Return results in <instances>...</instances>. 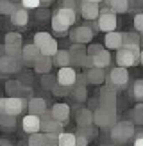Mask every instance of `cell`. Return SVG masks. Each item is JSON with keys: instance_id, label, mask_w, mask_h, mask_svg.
<instances>
[{"instance_id": "cell-10", "label": "cell", "mask_w": 143, "mask_h": 146, "mask_svg": "<svg viewBox=\"0 0 143 146\" xmlns=\"http://www.w3.org/2000/svg\"><path fill=\"white\" fill-rule=\"evenodd\" d=\"M77 77H79V73L72 66L59 68V71H57V82L61 86H66V87H74L77 84Z\"/></svg>"}, {"instance_id": "cell-48", "label": "cell", "mask_w": 143, "mask_h": 146, "mask_svg": "<svg viewBox=\"0 0 143 146\" xmlns=\"http://www.w3.org/2000/svg\"><path fill=\"white\" fill-rule=\"evenodd\" d=\"M88 137L86 135H82V134H79L77 132V143H75V146H88Z\"/></svg>"}, {"instance_id": "cell-49", "label": "cell", "mask_w": 143, "mask_h": 146, "mask_svg": "<svg viewBox=\"0 0 143 146\" xmlns=\"http://www.w3.org/2000/svg\"><path fill=\"white\" fill-rule=\"evenodd\" d=\"M50 16H52V14H50V11L47 9H38V20H48Z\"/></svg>"}, {"instance_id": "cell-31", "label": "cell", "mask_w": 143, "mask_h": 146, "mask_svg": "<svg viewBox=\"0 0 143 146\" xmlns=\"http://www.w3.org/2000/svg\"><path fill=\"white\" fill-rule=\"evenodd\" d=\"M131 121L134 125H143V102L136 104L131 111Z\"/></svg>"}, {"instance_id": "cell-20", "label": "cell", "mask_w": 143, "mask_h": 146, "mask_svg": "<svg viewBox=\"0 0 143 146\" xmlns=\"http://www.w3.org/2000/svg\"><path fill=\"white\" fill-rule=\"evenodd\" d=\"M11 23L16 27H25L29 23V13L25 7H16V11L11 14Z\"/></svg>"}, {"instance_id": "cell-47", "label": "cell", "mask_w": 143, "mask_h": 146, "mask_svg": "<svg viewBox=\"0 0 143 146\" xmlns=\"http://www.w3.org/2000/svg\"><path fill=\"white\" fill-rule=\"evenodd\" d=\"M102 46H100V45H90L88 46V55H91V57H95L97 54H100V52H102Z\"/></svg>"}, {"instance_id": "cell-36", "label": "cell", "mask_w": 143, "mask_h": 146, "mask_svg": "<svg viewBox=\"0 0 143 146\" xmlns=\"http://www.w3.org/2000/svg\"><path fill=\"white\" fill-rule=\"evenodd\" d=\"M132 96L138 102H143V78L134 80V84H132Z\"/></svg>"}, {"instance_id": "cell-34", "label": "cell", "mask_w": 143, "mask_h": 146, "mask_svg": "<svg viewBox=\"0 0 143 146\" xmlns=\"http://www.w3.org/2000/svg\"><path fill=\"white\" fill-rule=\"evenodd\" d=\"M23 38L20 32H7L5 34V45H14V46H23Z\"/></svg>"}, {"instance_id": "cell-19", "label": "cell", "mask_w": 143, "mask_h": 146, "mask_svg": "<svg viewBox=\"0 0 143 146\" xmlns=\"http://www.w3.org/2000/svg\"><path fill=\"white\" fill-rule=\"evenodd\" d=\"M54 66V59L52 57H47V55H41L34 64V71L39 73V75H48L50 70Z\"/></svg>"}, {"instance_id": "cell-51", "label": "cell", "mask_w": 143, "mask_h": 146, "mask_svg": "<svg viewBox=\"0 0 143 146\" xmlns=\"http://www.w3.org/2000/svg\"><path fill=\"white\" fill-rule=\"evenodd\" d=\"M136 132H138V130H136ZM134 146H143V132H138V134H136Z\"/></svg>"}, {"instance_id": "cell-32", "label": "cell", "mask_w": 143, "mask_h": 146, "mask_svg": "<svg viewBox=\"0 0 143 146\" xmlns=\"http://www.w3.org/2000/svg\"><path fill=\"white\" fill-rule=\"evenodd\" d=\"M75 143H77V134L72 132L59 134V146H75Z\"/></svg>"}, {"instance_id": "cell-30", "label": "cell", "mask_w": 143, "mask_h": 146, "mask_svg": "<svg viewBox=\"0 0 143 146\" xmlns=\"http://www.w3.org/2000/svg\"><path fill=\"white\" fill-rule=\"evenodd\" d=\"M2 55H11L14 59L23 62V46H14V45H4V54Z\"/></svg>"}, {"instance_id": "cell-57", "label": "cell", "mask_w": 143, "mask_h": 146, "mask_svg": "<svg viewBox=\"0 0 143 146\" xmlns=\"http://www.w3.org/2000/svg\"><path fill=\"white\" fill-rule=\"evenodd\" d=\"M106 146H120V144H106Z\"/></svg>"}, {"instance_id": "cell-3", "label": "cell", "mask_w": 143, "mask_h": 146, "mask_svg": "<svg viewBox=\"0 0 143 146\" xmlns=\"http://www.w3.org/2000/svg\"><path fill=\"white\" fill-rule=\"evenodd\" d=\"M27 107H29V100L23 98V96H5V98H0V112H2V114L20 116Z\"/></svg>"}, {"instance_id": "cell-38", "label": "cell", "mask_w": 143, "mask_h": 146, "mask_svg": "<svg viewBox=\"0 0 143 146\" xmlns=\"http://www.w3.org/2000/svg\"><path fill=\"white\" fill-rule=\"evenodd\" d=\"M0 125L4 128H13L16 125V116H11V114H2L0 112Z\"/></svg>"}, {"instance_id": "cell-46", "label": "cell", "mask_w": 143, "mask_h": 146, "mask_svg": "<svg viewBox=\"0 0 143 146\" xmlns=\"http://www.w3.org/2000/svg\"><path fill=\"white\" fill-rule=\"evenodd\" d=\"M79 134L86 135L88 139H93V137H95V128H91V127H84V128H79Z\"/></svg>"}, {"instance_id": "cell-42", "label": "cell", "mask_w": 143, "mask_h": 146, "mask_svg": "<svg viewBox=\"0 0 143 146\" xmlns=\"http://www.w3.org/2000/svg\"><path fill=\"white\" fill-rule=\"evenodd\" d=\"M45 146H59V134H45Z\"/></svg>"}, {"instance_id": "cell-35", "label": "cell", "mask_w": 143, "mask_h": 146, "mask_svg": "<svg viewBox=\"0 0 143 146\" xmlns=\"http://www.w3.org/2000/svg\"><path fill=\"white\" fill-rule=\"evenodd\" d=\"M16 4L11 2V0H0V13L2 14H7V16H11V14L16 11Z\"/></svg>"}, {"instance_id": "cell-11", "label": "cell", "mask_w": 143, "mask_h": 146, "mask_svg": "<svg viewBox=\"0 0 143 146\" xmlns=\"http://www.w3.org/2000/svg\"><path fill=\"white\" fill-rule=\"evenodd\" d=\"M23 66V62L14 59L11 55H2L0 57V71L4 73V75H11V73H18L20 68Z\"/></svg>"}, {"instance_id": "cell-25", "label": "cell", "mask_w": 143, "mask_h": 146, "mask_svg": "<svg viewBox=\"0 0 143 146\" xmlns=\"http://www.w3.org/2000/svg\"><path fill=\"white\" fill-rule=\"evenodd\" d=\"M111 64V52L109 50H102L100 54H97L95 57H93V68H100V70H104L107 68Z\"/></svg>"}, {"instance_id": "cell-17", "label": "cell", "mask_w": 143, "mask_h": 146, "mask_svg": "<svg viewBox=\"0 0 143 146\" xmlns=\"http://www.w3.org/2000/svg\"><path fill=\"white\" fill-rule=\"evenodd\" d=\"M54 14L63 21V23H66L68 27H72V25L75 23V20H77L75 9H70V7H59V9H57Z\"/></svg>"}, {"instance_id": "cell-9", "label": "cell", "mask_w": 143, "mask_h": 146, "mask_svg": "<svg viewBox=\"0 0 143 146\" xmlns=\"http://www.w3.org/2000/svg\"><path fill=\"white\" fill-rule=\"evenodd\" d=\"M98 102L102 107H107V109H116V89L107 84L106 87H102L100 91V96H98Z\"/></svg>"}, {"instance_id": "cell-8", "label": "cell", "mask_w": 143, "mask_h": 146, "mask_svg": "<svg viewBox=\"0 0 143 146\" xmlns=\"http://www.w3.org/2000/svg\"><path fill=\"white\" fill-rule=\"evenodd\" d=\"M79 9H81V14L84 20H90L93 21L98 18L100 14V5L97 2H93V0H79Z\"/></svg>"}, {"instance_id": "cell-26", "label": "cell", "mask_w": 143, "mask_h": 146, "mask_svg": "<svg viewBox=\"0 0 143 146\" xmlns=\"http://www.w3.org/2000/svg\"><path fill=\"white\" fill-rule=\"evenodd\" d=\"M106 5L109 7L111 11H114L116 14H122V13H127L131 9V2L129 0H104Z\"/></svg>"}, {"instance_id": "cell-50", "label": "cell", "mask_w": 143, "mask_h": 146, "mask_svg": "<svg viewBox=\"0 0 143 146\" xmlns=\"http://www.w3.org/2000/svg\"><path fill=\"white\" fill-rule=\"evenodd\" d=\"M18 80H20V82L23 84V86H31V82H32V77H31V75H21Z\"/></svg>"}, {"instance_id": "cell-12", "label": "cell", "mask_w": 143, "mask_h": 146, "mask_svg": "<svg viewBox=\"0 0 143 146\" xmlns=\"http://www.w3.org/2000/svg\"><path fill=\"white\" fill-rule=\"evenodd\" d=\"M21 128H23V132L29 134V135L41 132V118H39V116L27 114L25 118L21 119Z\"/></svg>"}, {"instance_id": "cell-44", "label": "cell", "mask_w": 143, "mask_h": 146, "mask_svg": "<svg viewBox=\"0 0 143 146\" xmlns=\"http://www.w3.org/2000/svg\"><path fill=\"white\" fill-rule=\"evenodd\" d=\"M52 93L55 94V96H66V94H70L72 91L68 89L66 86H61V84H57V86L54 87V91H52Z\"/></svg>"}, {"instance_id": "cell-23", "label": "cell", "mask_w": 143, "mask_h": 146, "mask_svg": "<svg viewBox=\"0 0 143 146\" xmlns=\"http://www.w3.org/2000/svg\"><path fill=\"white\" fill-rule=\"evenodd\" d=\"M84 75H86V78H88L90 84H95V86L104 84V80H106L104 70H100V68H90V70H86Z\"/></svg>"}, {"instance_id": "cell-29", "label": "cell", "mask_w": 143, "mask_h": 146, "mask_svg": "<svg viewBox=\"0 0 143 146\" xmlns=\"http://www.w3.org/2000/svg\"><path fill=\"white\" fill-rule=\"evenodd\" d=\"M52 41H54V38H52V34H50V32H45V31H43V32H36V34H34V45L38 46L39 50L45 48L47 45H50Z\"/></svg>"}, {"instance_id": "cell-7", "label": "cell", "mask_w": 143, "mask_h": 146, "mask_svg": "<svg viewBox=\"0 0 143 146\" xmlns=\"http://www.w3.org/2000/svg\"><path fill=\"white\" fill-rule=\"evenodd\" d=\"M93 29L88 27V25H81V27H75L74 31L70 32V38L72 41L75 43V45H86V43H90L93 39Z\"/></svg>"}, {"instance_id": "cell-56", "label": "cell", "mask_w": 143, "mask_h": 146, "mask_svg": "<svg viewBox=\"0 0 143 146\" xmlns=\"http://www.w3.org/2000/svg\"><path fill=\"white\" fill-rule=\"evenodd\" d=\"M93 2H97V4H100V2H104V0H93Z\"/></svg>"}, {"instance_id": "cell-45", "label": "cell", "mask_w": 143, "mask_h": 146, "mask_svg": "<svg viewBox=\"0 0 143 146\" xmlns=\"http://www.w3.org/2000/svg\"><path fill=\"white\" fill-rule=\"evenodd\" d=\"M41 5V0H21V7L25 9H38Z\"/></svg>"}, {"instance_id": "cell-15", "label": "cell", "mask_w": 143, "mask_h": 146, "mask_svg": "<svg viewBox=\"0 0 143 146\" xmlns=\"http://www.w3.org/2000/svg\"><path fill=\"white\" fill-rule=\"evenodd\" d=\"M50 111H52L54 118L57 121H61L63 125H66L70 121V105L68 104H54V107Z\"/></svg>"}, {"instance_id": "cell-18", "label": "cell", "mask_w": 143, "mask_h": 146, "mask_svg": "<svg viewBox=\"0 0 143 146\" xmlns=\"http://www.w3.org/2000/svg\"><path fill=\"white\" fill-rule=\"evenodd\" d=\"M29 114H32V116H41L45 114L48 109H47V102L43 100V98H31L29 100Z\"/></svg>"}, {"instance_id": "cell-13", "label": "cell", "mask_w": 143, "mask_h": 146, "mask_svg": "<svg viewBox=\"0 0 143 146\" xmlns=\"http://www.w3.org/2000/svg\"><path fill=\"white\" fill-rule=\"evenodd\" d=\"M41 55H43L41 50L36 46L34 43H32V45H25L23 46V66H32L34 68L36 61H38Z\"/></svg>"}, {"instance_id": "cell-40", "label": "cell", "mask_w": 143, "mask_h": 146, "mask_svg": "<svg viewBox=\"0 0 143 146\" xmlns=\"http://www.w3.org/2000/svg\"><path fill=\"white\" fill-rule=\"evenodd\" d=\"M29 146H45V134L38 132L29 135Z\"/></svg>"}, {"instance_id": "cell-27", "label": "cell", "mask_w": 143, "mask_h": 146, "mask_svg": "<svg viewBox=\"0 0 143 146\" xmlns=\"http://www.w3.org/2000/svg\"><path fill=\"white\" fill-rule=\"evenodd\" d=\"M5 91L9 96H23L25 93V86L20 80H7L5 82Z\"/></svg>"}, {"instance_id": "cell-14", "label": "cell", "mask_w": 143, "mask_h": 146, "mask_svg": "<svg viewBox=\"0 0 143 146\" xmlns=\"http://www.w3.org/2000/svg\"><path fill=\"white\" fill-rule=\"evenodd\" d=\"M104 45L107 50H120L122 46H124V34L122 32H107L106 34V39H104Z\"/></svg>"}, {"instance_id": "cell-2", "label": "cell", "mask_w": 143, "mask_h": 146, "mask_svg": "<svg viewBox=\"0 0 143 146\" xmlns=\"http://www.w3.org/2000/svg\"><path fill=\"white\" fill-rule=\"evenodd\" d=\"M140 55L141 48L140 46H122L116 50V64L120 68H132L136 64H140Z\"/></svg>"}, {"instance_id": "cell-5", "label": "cell", "mask_w": 143, "mask_h": 146, "mask_svg": "<svg viewBox=\"0 0 143 146\" xmlns=\"http://www.w3.org/2000/svg\"><path fill=\"white\" fill-rule=\"evenodd\" d=\"M116 25H118V20H116V13L111 11L109 7L106 9H100V14L97 18V29L102 32H113L116 31Z\"/></svg>"}, {"instance_id": "cell-21", "label": "cell", "mask_w": 143, "mask_h": 146, "mask_svg": "<svg viewBox=\"0 0 143 146\" xmlns=\"http://www.w3.org/2000/svg\"><path fill=\"white\" fill-rule=\"evenodd\" d=\"M52 59H54V66H57V68H68V66H72V54H70V50H59Z\"/></svg>"}, {"instance_id": "cell-22", "label": "cell", "mask_w": 143, "mask_h": 146, "mask_svg": "<svg viewBox=\"0 0 143 146\" xmlns=\"http://www.w3.org/2000/svg\"><path fill=\"white\" fill-rule=\"evenodd\" d=\"M75 121L79 128H84V127H91L93 125V112L90 109H81L77 114H75Z\"/></svg>"}, {"instance_id": "cell-54", "label": "cell", "mask_w": 143, "mask_h": 146, "mask_svg": "<svg viewBox=\"0 0 143 146\" xmlns=\"http://www.w3.org/2000/svg\"><path fill=\"white\" fill-rule=\"evenodd\" d=\"M0 146H14V144H11L9 141H5V139H2V141H0Z\"/></svg>"}, {"instance_id": "cell-52", "label": "cell", "mask_w": 143, "mask_h": 146, "mask_svg": "<svg viewBox=\"0 0 143 146\" xmlns=\"http://www.w3.org/2000/svg\"><path fill=\"white\" fill-rule=\"evenodd\" d=\"M77 2H79V0H63V5L61 7H70V9H74Z\"/></svg>"}, {"instance_id": "cell-28", "label": "cell", "mask_w": 143, "mask_h": 146, "mask_svg": "<svg viewBox=\"0 0 143 146\" xmlns=\"http://www.w3.org/2000/svg\"><path fill=\"white\" fill-rule=\"evenodd\" d=\"M52 31L55 32V36L57 38H64V36L68 34V31H70V27L66 25V23H63V21L55 16V14H52Z\"/></svg>"}, {"instance_id": "cell-37", "label": "cell", "mask_w": 143, "mask_h": 146, "mask_svg": "<svg viewBox=\"0 0 143 146\" xmlns=\"http://www.w3.org/2000/svg\"><path fill=\"white\" fill-rule=\"evenodd\" d=\"M72 94H74V98L77 102H84L86 96H88V89H86V86H74Z\"/></svg>"}, {"instance_id": "cell-16", "label": "cell", "mask_w": 143, "mask_h": 146, "mask_svg": "<svg viewBox=\"0 0 143 146\" xmlns=\"http://www.w3.org/2000/svg\"><path fill=\"white\" fill-rule=\"evenodd\" d=\"M70 54H72V64H77V66H82V62L88 55V46L82 45H72L70 46Z\"/></svg>"}, {"instance_id": "cell-1", "label": "cell", "mask_w": 143, "mask_h": 146, "mask_svg": "<svg viewBox=\"0 0 143 146\" xmlns=\"http://www.w3.org/2000/svg\"><path fill=\"white\" fill-rule=\"evenodd\" d=\"M134 135H136L134 123L129 121V119L127 121H118L116 125L111 128V132H109V137H111V141L114 144H125Z\"/></svg>"}, {"instance_id": "cell-24", "label": "cell", "mask_w": 143, "mask_h": 146, "mask_svg": "<svg viewBox=\"0 0 143 146\" xmlns=\"http://www.w3.org/2000/svg\"><path fill=\"white\" fill-rule=\"evenodd\" d=\"M64 125L57 119H50V121H41V132L43 134H63Z\"/></svg>"}, {"instance_id": "cell-43", "label": "cell", "mask_w": 143, "mask_h": 146, "mask_svg": "<svg viewBox=\"0 0 143 146\" xmlns=\"http://www.w3.org/2000/svg\"><path fill=\"white\" fill-rule=\"evenodd\" d=\"M134 29L143 34V13H136L134 14Z\"/></svg>"}, {"instance_id": "cell-55", "label": "cell", "mask_w": 143, "mask_h": 146, "mask_svg": "<svg viewBox=\"0 0 143 146\" xmlns=\"http://www.w3.org/2000/svg\"><path fill=\"white\" fill-rule=\"evenodd\" d=\"M140 64H143V50H141V55H140Z\"/></svg>"}, {"instance_id": "cell-58", "label": "cell", "mask_w": 143, "mask_h": 146, "mask_svg": "<svg viewBox=\"0 0 143 146\" xmlns=\"http://www.w3.org/2000/svg\"><path fill=\"white\" fill-rule=\"evenodd\" d=\"M141 2H143V0H141Z\"/></svg>"}, {"instance_id": "cell-4", "label": "cell", "mask_w": 143, "mask_h": 146, "mask_svg": "<svg viewBox=\"0 0 143 146\" xmlns=\"http://www.w3.org/2000/svg\"><path fill=\"white\" fill-rule=\"evenodd\" d=\"M93 125L97 128H113L116 125V109H107L98 105L93 111Z\"/></svg>"}, {"instance_id": "cell-33", "label": "cell", "mask_w": 143, "mask_h": 146, "mask_svg": "<svg viewBox=\"0 0 143 146\" xmlns=\"http://www.w3.org/2000/svg\"><path fill=\"white\" fill-rule=\"evenodd\" d=\"M124 34V46H140V36L136 32H122Z\"/></svg>"}, {"instance_id": "cell-6", "label": "cell", "mask_w": 143, "mask_h": 146, "mask_svg": "<svg viewBox=\"0 0 143 146\" xmlns=\"http://www.w3.org/2000/svg\"><path fill=\"white\" fill-rule=\"evenodd\" d=\"M107 84H111L113 87H125L129 84V71L127 68H113L109 71V77H107Z\"/></svg>"}, {"instance_id": "cell-53", "label": "cell", "mask_w": 143, "mask_h": 146, "mask_svg": "<svg viewBox=\"0 0 143 146\" xmlns=\"http://www.w3.org/2000/svg\"><path fill=\"white\" fill-rule=\"evenodd\" d=\"M50 4H52V0H41V5L43 7H48Z\"/></svg>"}, {"instance_id": "cell-41", "label": "cell", "mask_w": 143, "mask_h": 146, "mask_svg": "<svg viewBox=\"0 0 143 146\" xmlns=\"http://www.w3.org/2000/svg\"><path fill=\"white\" fill-rule=\"evenodd\" d=\"M57 52H59V48H57V41H55V39L50 43V45H47L45 48H41V54L47 55V57H54Z\"/></svg>"}, {"instance_id": "cell-39", "label": "cell", "mask_w": 143, "mask_h": 146, "mask_svg": "<svg viewBox=\"0 0 143 146\" xmlns=\"http://www.w3.org/2000/svg\"><path fill=\"white\" fill-rule=\"evenodd\" d=\"M41 84H43V87H45V89L54 91V87L59 84V82H57V77H54V75H43Z\"/></svg>"}]
</instances>
